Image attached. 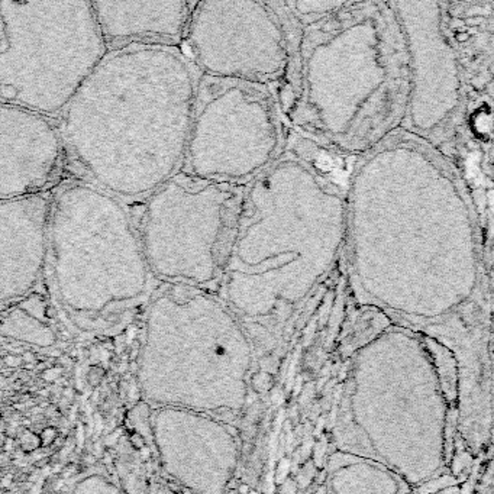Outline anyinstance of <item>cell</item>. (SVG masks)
<instances>
[{"instance_id":"obj_15","label":"cell","mask_w":494,"mask_h":494,"mask_svg":"<svg viewBox=\"0 0 494 494\" xmlns=\"http://www.w3.org/2000/svg\"><path fill=\"white\" fill-rule=\"evenodd\" d=\"M261 367H262V370H265L267 373H273V371H276L277 370V367L276 365H278V363H277V360L276 358H273V356H267L265 360H262V363H261Z\"/></svg>"},{"instance_id":"obj_7","label":"cell","mask_w":494,"mask_h":494,"mask_svg":"<svg viewBox=\"0 0 494 494\" xmlns=\"http://www.w3.org/2000/svg\"><path fill=\"white\" fill-rule=\"evenodd\" d=\"M281 128L267 87L201 76L183 171L248 186L280 156Z\"/></svg>"},{"instance_id":"obj_6","label":"cell","mask_w":494,"mask_h":494,"mask_svg":"<svg viewBox=\"0 0 494 494\" xmlns=\"http://www.w3.org/2000/svg\"><path fill=\"white\" fill-rule=\"evenodd\" d=\"M246 187L182 170L154 191L138 226L154 277L217 295Z\"/></svg>"},{"instance_id":"obj_17","label":"cell","mask_w":494,"mask_h":494,"mask_svg":"<svg viewBox=\"0 0 494 494\" xmlns=\"http://www.w3.org/2000/svg\"><path fill=\"white\" fill-rule=\"evenodd\" d=\"M24 361L25 363H28V364H31L32 365V363H35V356H34V354H31V352H24Z\"/></svg>"},{"instance_id":"obj_14","label":"cell","mask_w":494,"mask_h":494,"mask_svg":"<svg viewBox=\"0 0 494 494\" xmlns=\"http://www.w3.org/2000/svg\"><path fill=\"white\" fill-rule=\"evenodd\" d=\"M254 386H255V389H257V390H260V391L268 390V386H270L268 373L258 374V375L255 377V380H254Z\"/></svg>"},{"instance_id":"obj_8","label":"cell","mask_w":494,"mask_h":494,"mask_svg":"<svg viewBox=\"0 0 494 494\" xmlns=\"http://www.w3.org/2000/svg\"><path fill=\"white\" fill-rule=\"evenodd\" d=\"M186 42L203 76L265 84L287 67L288 38L276 3L206 0L193 5Z\"/></svg>"},{"instance_id":"obj_4","label":"cell","mask_w":494,"mask_h":494,"mask_svg":"<svg viewBox=\"0 0 494 494\" xmlns=\"http://www.w3.org/2000/svg\"><path fill=\"white\" fill-rule=\"evenodd\" d=\"M47 273L64 312L93 326L151 299L155 278L123 200L92 182L55 193Z\"/></svg>"},{"instance_id":"obj_10","label":"cell","mask_w":494,"mask_h":494,"mask_svg":"<svg viewBox=\"0 0 494 494\" xmlns=\"http://www.w3.org/2000/svg\"><path fill=\"white\" fill-rule=\"evenodd\" d=\"M54 197L55 194L41 191L0 200L2 307L35 291L48 271Z\"/></svg>"},{"instance_id":"obj_12","label":"cell","mask_w":494,"mask_h":494,"mask_svg":"<svg viewBox=\"0 0 494 494\" xmlns=\"http://www.w3.org/2000/svg\"><path fill=\"white\" fill-rule=\"evenodd\" d=\"M329 494H415L399 474L377 461L333 450L326 467Z\"/></svg>"},{"instance_id":"obj_16","label":"cell","mask_w":494,"mask_h":494,"mask_svg":"<svg viewBox=\"0 0 494 494\" xmlns=\"http://www.w3.org/2000/svg\"><path fill=\"white\" fill-rule=\"evenodd\" d=\"M22 360L24 358H19V356H8V358H5V363L10 367H16V365L22 364Z\"/></svg>"},{"instance_id":"obj_18","label":"cell","mask_w":494,"mask_h":494,"mask_svg":"<svg viewBox=\"0 0 494 494\" xmlns=\"http://www.w3.org/2000/svg\"><path fill=\"white\" fill-rule=\"evenodd\" d=\"M416 493H417V491H416ZM416 493H415V494H416ZM432 494H446V488H445L443 491H439V493H432ZM448 494H450V493H448Z\"/></svg>"},{"instance_id":"obj_5","label":"cell","mask_w":494,"mask_h":494,"mask_svg":"<svg viewBox=\"0 0 494 494\" xmlns=\"http://www.w3.org/2000/svg\"><path fill=\"white\" fill-rule=\"evenodd\" d=\"M107 47L92 2L0 0L2 102L60 116Z\"/></svg>"},{"instance_id":"obj_3","label":"cell","mask_w":494,"mask_h":494,"mask_svg":"<svg viewBox=\"0 0 494 494\" xmlns=\"http://www.w3.org/2000/svg\"><path fill=\"white\" fill-rule=\"evenodd\" d=\"M333 200L283 154L248 184L219 297L257 338L287 326L326 265Z\"/></svg>"},{"instance_id":"obj_1","label":"cell","mask_w":494,"mask_h":494,"mask_svg":"<svg viewBox=\"0 0 494 494\" xmlns=\"http://www.w3.org/2000/svg\"><path fill=\"white\" fill-rule=\"evenodd\" d=\"M200 77L173 43L113 47L60 115L88 182L147 200L184 164Z\"/></svg>"},{"instance_id":"obj_13","label":"cell","mask_w":494,"mask_h":494,"mask_svg":"<svg viewBox=\"0 0 494 494\" xmlns=\"http://www.w3.org/2000/svg\"><path fill=\"white\" fill-rule=\"evenodd\" d=\"M474 493L494 494V450L488 452V455L481 461Z\"/></svg>"},{"instance_id":"obj_2","label":"cell","mask_w":494,"mask_h":494,"mask_svg":"<svg viewBox=\"0 0 494 494\" xmlns=\"http://www.w3.org/2000/svg\"><path fill=\"white\" fill-rule=\"evenodd\" d=\"M458 419L451 352L422 333L387 326L351 355L332 443L389 467L420 491L446 477L460 446Z\"/></svg>"},{"instance_id":"obj_9","label":"cell","mask_w":494,"mask_h":494,"mask_svg":"<svg viewBox=\"0 0 494 494\" xmlns=\"http://www.w3.org/2000/svg\"><path fill=\"white\" fill-rule=\"evenodd\" d=\"M64 139L50 116L0 104V200L45 191L60 168Z\"/></svg>"},{"instance_id":"obj_11","label":"cell","mask_w":494,"mask_h":494,"mask_svg":"<svg viewBox=\"0 0 494 494\" xmlns=\"http://www.w3.org/2000/svg\"><path fill=\"white\" fill-rule=\"evenodd\" d=\"M107 45L133 42L173 43L187 34L194 3L171 2H92Z\"/></svg>"}]
</instances>
